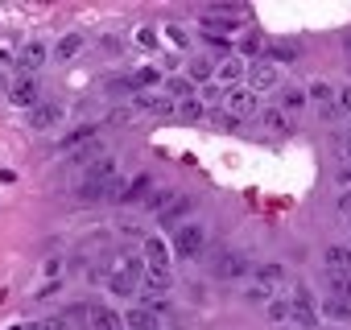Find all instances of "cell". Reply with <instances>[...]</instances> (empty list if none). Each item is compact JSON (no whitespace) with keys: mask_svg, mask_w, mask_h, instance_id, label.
<instances>
[{"mask_svg":"<svg viewBox=\"0 0 351 330\" xmlns=\"http://www.w3.org/2000/svg\"><path fill=\"white\" fill-rule=\"evenodd\" d=\"M207 248V231L199 223H186V227H173V252H178L182 260H199Z\"/></svg>","mask_w":351,"mask_h":330,"instance_id":"6da1fadb","label":"cell"},{"mask_svg":"<svg viewBox=\"0 0 351 330\" xmlns=\"http://www.w3.org/2000/svg\"><path fill=\"white\" fill-rule=\"evenodd\" d=\"M211 272H215L219 281H240V277H248V260H244L240 252H215Z\"/></svg>","mask_w":351,"mask_h":330,"instance_id":"7a4b0ae2","label":"cell"},{"mask_svg":"<svg viewBox=\"0 0 351 330\" xmlns=\"http://www.w3.org/2000/svg\"><path fill=\"white\" fill-rule=\"evenodd\" d=\"M223 112H232L236 120L252 116V112H256V91H248V87H228V91H223Z\"/></svg>","mask_w":351,"mask_h":330,"instance_id":"3957f363","label":"cell"},{"mask_svg":"<svg viewBox=\"0 0 351 330\" xmlns=\"http://www.w3.org/2000/svg\"><path fill=\"white\" fill-rule=\"evenodd\" d=\"M191 211H195V194H173V199L157 211V223H161V227H173V223H182Z\"/></svg>","mask_w":351,"mask_h":330,"instance_id":"277c9868","label":"cell"},{"mask_svg":"<svg viewBox=\"0 0 351 330\" xmlns=\"http://www.w3.org/2000/svg\"><path fill=\"white\" fill-rule=\"evenodd\" d=\"M277 87V66L269 62V58H256V62H248V91H273Z\"/></svg>","mask_w":351,"mask_h":330,"instance_id":"5b68a950","label":"cell"},{"mask_svg":"<svg viewBox=\"0 0 351 330\" xmlns=\"http://www.w3.org/2000/svg\"><path fill=\"white\" fill-rule=\"evenodd\" d=\"M289 322L318 326V309H314V297H310V289H293V297H289Z\"/></svg>","mask_w":351,"mask_h":330,"instance_id":"8992f818","label":"cell"},{"mask_svg":"<svg viewBox=\"0 0 351 330\" xmlns=\"http://www.w3.org/2000/svg\"><path fill=\"white\" fill-rule=\"evenodd\" d=\"M46 58H50V46H46V42H25V46L17 50L21 71H38V66H46Z\"/></svg>","mask_w":351,"mask_h":330,"instance_id":"52a82bcc","label":"cell"},{"mask_svg":"<svg viewBox=\"0 0 351 330\" xmlns=\"http://www.w3.org/2000/svg\"><path fill=\"white\" fill-rule=\"evenodd\" d=\"M9 103H13V107H29V112H34V107L42 103V99H38V83H34V79L13 83V87H9Z\"/></svg>","mask_w":351,"mask_h":330,"instance_id":"ba28073f","label":"cell"},{"mask_svg":"<svg viewBox=\"0 0 351 330\" xmlns=\"http://www.w3.org/2000/svg\"><path fill=\"white\" fill-rule=\"evenodd\" d=\"M322 260H326V272H335V277H351V248L330 244V248L322 252Z\"/></svg>","mask_w":351,"mask_h":330,"instance_id":"9c48e42d","label":"cell"},{"mask_svg":"<svg viewBox=\"0 0 351 330\" xmlns=\"http://www.w3.org/2000/svg\"><path fill=\"white\" fill-rule=\"evenodd\" d=\"M58 120H62V103H38V107L29 112V128H38V132L54 128Z\"/></svg>","mask_w":351,"mask_h":330,"instance_id":"30bf717a","label":"cell"},{"mask_svg":"<svg viewBox=\"0 0 351 330\" xmlns=\"http://www.w3.org/2000/svg\"><path fill=\"white\" fill-rule=\"evenodd\" d=\"M112 178H116V161H112V157H99V161L87 165V178H83V182H87V186H104V182H112Z\"/></svg>","mask_w":351,"mask_h":330,"instance_id":"8fae6325","label":"cell"},{"mask_svg":"<svg viewBox=\"0 0 351 330\" xmlns=\"http://www.w3.org/2000/svg\"><path fill=\"white\" fill-rule=\"evenodd\" d=\"M145 260H149V268H161V272H169V248H165V240L149 236V240H145Z\"/></svg>","mask_w":351,"mask_h":330,"instance_id":"7c38bea8","label":"cell"},{"mask_svg":"<svg viewBox=\"0 0 351 330\" xmlns=\"http://www.w3.org/2000/svg\"><path fill=\"white\" fill-rule=\"evenodd\" d=\"M298 54H302L298 42H269V50H265V58H269L273 66H281V62L289 66V62H298Z\"/></svg>","mask_w":351,"mask_h":330,"instance_id":"4fadbf2b","label":"cell"},{"mask_svg":"<svg viewBox=\"0 0 351 330\" xmlns=\"http://www.w3.org/2000/svg\"><path fill=\"white\" fill-rule=\"evenodd\" d=\"M252 277H256V285H285V264H277V260H265V264H256L252 268Z\"/></svg>","mask_w":351,"mask_h":330,"instance_id":"5bb4252c","label":"cell"},{"mask_svg":"<svg viewBox=\"0 0 351 330\" xmlns=\"http://www.w3.org/2000/svg\"><path fill=\"white\" fill-rule=\"evenodd\" d=\"M161 95H169V99H195V83L186 79V75H173V79H165V87H161Z\"/></svg>","mask_w":351,"mask_h":330,"instance_id":"9a60e30c","label":"cell"},{"mask_svg":"<svg viewBox=\"0 0 351 330\" xmlns=\"http://www.w3.org/2000/svg\"><path fill=\"white\" fill-rule=\"evenodd\" d=\"M124 330H157V314H153L149 305H136V309H128Z\"/></svg>","mask_w":351,"mask_h":330,"instance_id":"2e32d148","label":"cell"},{"mask_svg":"<svg viewBox=\"0 0 351 330\" xmlns=\"http://www.w3.org/2000/svg\"><path fill=\"white\" fill-rule=\"evenodd\" d=\"M169 285H173L169 272H161V268H149V272H145V293H149V297H165Z\"/></svg>","mask_w":351,"mask_h":330,"instance_id":"e0dca14e","label":"cell"},{"mask_svg":"<svg viewBox=\"0 0 351 330\" xmlns=\"http://www.w3.org/2000/svg\"><path fill=\"white\" fill-rule=\"evenodd\" d=\"M149 190H153V174H136V178L124 186V199H120V203H141Z\"/></svg>","mask_w":351,"mask_h":330,"instance_id":"ac0fdd59","label":"cell"},{"mask_svg":"<svg viewBox=\"0 0 351 330\" xmlns=\"http://www.w3.org/2000/svg\"><path fill=\"white\" fill-rule=\"evenodd\" d=\"M240 79H248V66H244V58H223V66H219V83H240Z\"/></svg>","mask_w":351,"mask_h":330,"instance_id":"d6986e66","label":"cell"},{"mask_svg":"<svg viewBox=\"0 0 351 330\" xmlns=\"http://www.w3.org/2000/svg\"><path fill=\"white\" fill-rule=\"evenodd\" d=\"M306 95H310V99H314L318 107H330V103H339V91H335V87H330L326 79H318V83H310V91H306Z\"/></svg>","mask_w":351,"mask_h":330,"instance_id":"ffe728a7","label":"cell"},{"mask_svg":"<svg viewBox=\"0 0 351 330\" xmlns=\"http://www.w3.org/2000/svg\"><path fill=\"white\" fill-rule=\"evenodd\" d=\"M136 107L161 116V112H173V99H169V95H153V91H145V95H136Z\"/></svg>","mask_w":351,"mask_h":330,"instance_id":"44dd1931","label":"cell"},{"mask_svg":"<svg viewBox=\"0 0 351 330\" xmlns=\"http://www.w3.org/2000/svg\"><path fill=\"white\" fill-rule=\"evenodd\" d=\"M145 272H149V268H145V260H141V256H124V260H120V277H124V281L145 285Z\"/></svg>","mask_w":351,"mask_h":330,"instance_id":"7402d4cb","label":"cell"},{"mask_svg":"<svg viewBox=\"0 0 351 330\" xmlns=\"http://www.w3.org/2000/svg\"><path fill=\"white\" fill-rule=\"evenodd\" d=\"M79 50H83V34H66V38L54 46V58H58V62H71Z\"/></svg>","mask_w":351,"mask_h":330,"instance_id":"603a6c76","label":"cell"},{"mask_svg":"<svg viewBox=\"0 0 351 330\" xmlns=\"http://www.w3.org/2000/svg\"><path fill=\"white\" fill-rule=\"evenodd\" d=\"M132 83H136V91H141V95H145L149 87H165L161 71H153V66H141V71H132Z\"/></svg>","mask_w":351,"mask_h":330,"instance_id":"cb8c5ba5","label":"cell"},{"mask_svg":"<svg viewBox=\"0 0 351 330\" xmlns=\"http://www.w3.org/2000/svg\"><path fill=\"white\" fill-rule=\"evenodd\" d=\"M326 297H339V301H347L351 305V277H335V272H326Z\"/></svg>","mask_w":351,"mask_h":330,"instance_id":"d4e9b609","label":"cell"},{"mask_svg":"<svg viewBox=\"0 0 351 330\" xmlns=\"http://www.w3.org/2000/svg\"><path fill=\"white\" fill-rule=\"evenodd\" d=\"M91 322H95V330H124V322H120V314L116 309H91Z\"/></svg>","mask_w":351,"mask_h":330,"instance_id":"484cf974","label":"cell"},{"mask_svg":"<svg viewBox=\"0 0 351 330\" xmlns=\"http://www.w3.org/2000/svg\"><path fill=\"white\" fill-rule=\"evenodd\" d=\"M322 314L335 318V322H351V305L339 301V297H322Z\"/></svg>","mask_w":351,"mask_h":330,"instance_id":"4316f807","label":"cell"},{"mask_svg":"<svg viewBox=\"0 0 351 330\" xmlns=\"http://www.w3.org/2000/svg\"><path fill=\"white\" fill-rule=\"evenodd\" d=\"M215 75H219V71L211 66V58H195V62H191V75H186V79H191V83H207V79H215Z\"/></svg>","mask_w":351,"mask_h":330,"instance_id":"83f0119b","label":"cell"},{"mask_svg":"<svg viewBox=\"0 0 351 330\" xmlns=\"http://www.w3.org/2000/svg\"><path fill=\"white\" fill-rule=\"evenodd\" d=\"M306 99H310V95H306L302 87H285V91H281V112H298V107H306Z\"/></svg>","mask_w":351,"mask_h":330,"instance_id":"f1b7e54d","label":"cell"},{"mask_svg":"<svg viewBox=\"0 0 351 330\" xmlns=\"http://www.w3.org/2000/svg\"><path fill=\"white\" fill-rule=\"evenodd\" d=\"M261 124H265L269 132H285V128H289V120H285L281 107H265V112H261Z\"/></svg>","mask_w":351,"mask_h":330,"instance_id":"f546056e","label":"cell"},{"mask_svg":"<svg viewBox=\"0 0 351 330\" xmlns=\"http://www.w3.org/2000/svg\"><path fill=\"white\" fill-rule=\"evenodd\" d=\"M83 140H87V144L95 140V128H91V124H87V128H79V132H71V136H62V140H58V149H62V153H71V149H79Z\"/></svg>","mask_w":351,"mask_h":330,"instance_id":"4dcf8cb0","label":"cell"},{"mask_svg":"<svg viewBox=\"0 0 351 330\" xmlns=\"http://www.w3.org/2000/svg\"><path fill=\"white\" fill-rule=\"evenodd\" d=\"M236 25H240V17H207V21H203L207 34H215V29H219V34H236Z\"/></svg>","mask_w":351,"mask_h":330,"instance_id":"1f68e13d","label":"cell"},{"mask_svg":"<svg viewBox=\"0 0 351 330\" xmlns=\"http://www.w3.org/2000/svg\"><path fill=\"white\" fill-rule=\"evenodd\" d=\"M104 91H108V95H141V91H136V83H132V75H128V79H108V83H104Z\"/></svg>","mask_w":351,"mask_h":330,"instance_id":"d6a6232c","label":"cell"},{"mask_svg":"<svg viewBox=\"0 0 351 330\" xmlns=\"http://www.w3.org/2000/svg\"><path fill=\"white\" fill-rule=\"evenodd\" d=\"M207 112H203V103L199 99H186V103H178V120L182 124H195V120H203Z\"/></svg>","mask_w":351,"mask_h":330,"instance_id":"836d02e7","label":"cell"},{"mask_svg":"<svg viewBox=\"0 0 351 330\" xmlns=\"http://www.w3.org/2000/svg\"><path fill=\"white\" fill-rule=\"evenodd\" d=\"M207 120H211V124H215L219 132H236V124H240V120H236L232 112H223V107H215V112H211Z\"/></svg>","mask_w":351,"mask_h":330,"instance_id":"e575fe53","label":"cell"},{"mask_svg":"<svg viewBox=\"0 0 351 330\" xmlns=\"http://www.w3.org/2000/svg\"><path fill=\"white\" fill-rule=\"evenodd\" d=\"M240 50H244V54H248V58H252V62H256V54H261V50H269V42H265V38H261V34H248V38H244V46H240Z\"/></svg>","mask_w":351,"mask_h":330,"instance_id":"d590c367","label":"cell"},{"mask_svg":"<svg viewBox=\"0 0 351 330\" xmlns=\"http://www.w3.org/2000/svg\"><path fill=\"white\" fill-rule=\"evenodd\" d=\"M108 293H120V297H132V293H136V285H132V281H124V277L116 272V277H108Z\"/></svg>","mask_w":351,"mask_h":330,"instance_id":"8d00e7d4","label":"cell"},{"mask_svg":"<svg viewBox=\"0 0 351 330\" xmlns=\"http://www.w3.org/2000/svg\"><path fill=\"white\" fill-rule=\"evenodd\" d=\"M269 318L273 322H289V301H269Z\"/></svg>","mask_w":351,"mask_h":330,"instance_id":"74e56055","label":"cell"},{"mask_svg":"<svg viewBox=\"0 0 351 330\" xmlns=\"http://www.w3.org/2000/svg\"><path fill=\"white\" fill-rule=\"evenodd\" d=\"M244 297H248V301H256V305H265V301H269V289H265V285H252Z\"/></svg>","mask_w":351,"mask_h":330,"instance_id":"f35d334b","label":"cell"},{"mask_svg":"<svg viewBox=\"0 0 351 330\" xmlns=\"http://www.w3.org/2000/svg\"><path fill=\"white\" fill-rule=\"evenodd\" d=\"M339 107H343V112H351V83H347V87H339Z\"/></svg>","mask_w":351,"mask_h":330,"instance_id":"ab89813d","label":"cell"},{"mask_svg":"<svg viewBox=\"0 0 351 330\" xmlns=\"http://www.w3.org/2000/svg\"><path fill=\"white\" fill-rule=\"evenodd\" d=\"M169 42H178V46H186V34H182L178 25H169Z\"/></svg>","mask_w":351,"mask_h":330,"instance_id":"60d3db41","label":"cell"},{"mask_svg":"<svg viewBox=\"0 0 351 330\" xmlns=\"http://www.w3.org/2000/svg\"><path fill=\"white\" fill-rule=\"evenodd\" d=\"M335 178H339V186H351V165H347V170H339Z\"/></svg>","mask_w":351,"mask_h":330,"instance_id":"b9f144b4","label":"cell"},{"mask_svg":"<svg viewBox=\"0 0 351 330\" xmlns=\"http://www.w3.org/2000/svg\"><path fill=\"white\" fill-rule=\"evenodd\" d=\"M339 211H343V215H351V194H343V199H339Z\"/></svg>","mask_w":351,"mask_h":330,"instance_id":"7bdbcfd3","label":"cell"},{"mask_svg":"<svg viewBox=\"0 0 351 330\" xmlns=\"http://www.w3.org/2000/svg\"><path fill=\"white\" fill-rule=\"evenodd\" d=\"M343 46H347V50H351V34H347V38H343Z\"/></svg>","mask_w":351,"mask_h":330,"instance_id":"ee69618b","label":"cell"},{"mask_svg":"<svg viewBox=\"0 0 351 330\" xmlns=\"http://www.w3.org/2000/svg\"><path fill=\"white\" fill-rule=\"evenodd\" d=\"M347 161H351V136H347Z\"/></svg>","mask_w":351,"mask_h":330,"instance_id":"f6af8a7d","label":"cell"},{"mask_svg":"<svg viewBox=\"0 0 351 330\" xmlns=\"http://www.w3.org/2000/svg\"><path fill=\"white\" fill-rule=\"evenodd\" d=\"M0 87H5V79H0Z\"/></svg>","mask_w":351,"mask_h":330,"instance_id":"bcb514c9","label":"cell"},{"mask_svg":"<svg viewBox=\"0 0 351 330\" xmlns=\"http://www.w3.org/2000/svg\"><path fill=\"white\" fill-rule=\"evenodd\" d=\"M285 330H293V326H285Z\"/></svg>","mask_w":351,"mask_h":330,"instance_id":"7dc6e473","label":"cell"},{"mask_svg":"<svg viewBox=\"0 0 351 330\" xmlns=\"http://www.w3.org/2000/svg\"><path fill=\"white\" fill-rule=\"evenodd\" d=\"M347 66H351V62H347Z\"/></svg>","mask_w":351,"mask_h":330,"instance_id":"c3c4849f","label":"cell"}]
</instances>
